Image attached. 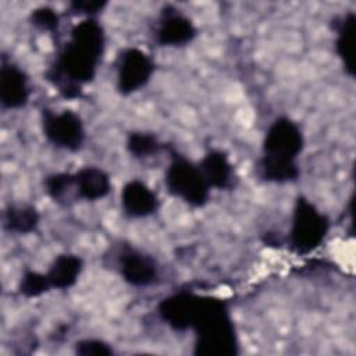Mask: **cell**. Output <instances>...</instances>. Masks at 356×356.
Here are the masks:
<instances>
[{"instance_id": "6da1fadb", "label": "cell", "mask_w": 356, "mask_h": 356, "mask_svg": "<svg viewBox=\"0 0 356 356\" xmlns=\"http://www.w3.org/2000/svg\"><path fill=\"white\" fill-rule=\"evenodd\" d=\"M103 51L104 31L95 18H86L72 28L46 78L65 99L81 97V86L95 78Z\"/></svg>"}, {"instance_id": "7a4b0ae2", "label": "cell", "mask_w": 356, "mask_h": 356, "mask_svg": "<svg viewBox=\"0 0 356 356\" xmlns=\"http://www.w3.org/2000/svg\"><path fill=\"white\" fill-rule=\"evenodd\" d=\"M300 127L288 117L275 118L263 140V154L259 160V175L267 182L285 184L299 177L298 156L303 149Z\"/></svg>"}, {"instance_id": "3957f363", "label": "cell", "mask_w": 356, "mask_h": 356, "mask_svg": "<svg viewBox=\"0 0 356 356\" xmlns=\"http://www.w3.org/2000/svg\"><path fill=\"white\" fill-rule=\"evenodd\" d=\"M192 330L196 335L195 355L234 356L238 353L235 325L224 300L206 296Z\"/></svg>"}, {"instance_id": "277c9868", "label": "cell", "mask_w": 356, "mask_h": 356, "mask_svg": "<svg viewBox=\"0 0 356 356\" xmlns=\"http://www.w3.org/2000/svg\"><path fill=\"white\" fill-rule=\"evenodd\" d=\"M330 221L306 197L299 196L295 202L289 231L291 249L298 254H307L321 245L327 236Z\"/></svg>"}, {"instance_id": "5b68a950", "label": "cell", "mask_w": 356, "mask_h": 356, "mask_svg": "<svg viewBox=\"0 0 356 356\" xmlns=\"http://www.w3.org/2000/svg\"><path fill=\"white\" fill-rule=\"evenodd\" d=\"M170 154L171 163L165 171V186L168 192L191 206H204L210 196V186L199 165H195L174 149L170 150Z\"/></svg>"}, {"instance_id": "8992f818", "label": "cell", "mask_w": 356, "mask_h": 356, "mask_svg": "<svg viewBox=\"0 0 356 356\" xmlns=\"http://www.w3.org/2000/svg\"><path fill=\"white\" fill-rule=\"evenodd\" d=\"M42 129L43 135L50 143L70 152L79 150L85 140V128L82 120L71 110L56 113L53 110L43 108Z\"/></svg>"}, {"instance_id": "52a82bcc", "label": "cell", "mask_w": 356, "mask_h": 356, "mask_svg": "<svg viewBox=\"0 0 356 356\" xmlns=\"http://www.w3.org/2000/svg\"><path fill=\"white\" fill-rule=\"evenodd\" d=\"M154 61L136 47L122 50L117 61V89L121 95H131L143 88L154 72Z\"/></svg>"}, {"instance_id": "ba28073f", "label": "cell", "mask_w": 356, "mask_h": 356, "mask_svg": "<svg viewBox=\"0 0 356 356\" xmlns=\"http://www.w3.org/2000/svg\"><path fill=\"white\" fill-rule=\"evenodd\" d=\"M206 296L192 292H178L164 298L159 305L160 317L174 330H188L196 323Z\"/></svg>"}, {"instance_id": "9c48e42d", "label": "cell", "mask_w": 356, "mask_h": 356, "mask_svg": "<svg viewBox=\"0 0 356 356\" xmlns=\"http://www.w3.org/2000/svg\"><path fill=\"white\" fill-rule=\"evenodd\" d=\"M117 264L124 281L134 286H149L159 280L154 259L129 245L122 246Z\"/></svg>"}, {"instance_id": "30bf717a", "label": "cell", "mask_w": 356, "mask_h": 356, "mask_svg": "<svg viewBox=\"0 0 356 356\" xmlns=\"http://www.w3.org/2000/svg\"><path fill=\"white\" fill-rule=\"evenodd\" d=\"M197 31L192 21L172 6L161 10L154 38L160 46H182L193 40Z\"/></svg>"}, {"instance_id": "8fae6325", "label": "cell", "mask_w": 356, "mask_h": 356, "mask_svg": "<svg viewBox=\"0 0 356 356\" xmlns=\"http://www.w3.org/2000/svg\"><path fill=\"white\" fill-rule=\"evenodd\" d=\"M29 95L31 89L25 72L17 64L3 58L0 68V102L3 108L24 107L29 100Z\"/></svg>"}, {"instance_id": "7c38bea8", "label": "cell", "mask_w": 356, "mask_h": 356, "mask_svg": "<svg viewBox=\"0 0 356 356\" xmlns=\"http://www.w3.org/2000/svg\"><path fill=\"white\" fill-rule=\"evenodd\" d=\"M121 204L127 216L140 218L157 211L159 197L146 184L139 179H132L122 188Z\"/></svg>"}, {"instance_id": "4fadbf2b", "label": "cell", "mask_w": 356, "mask_h": 356, "mask_svg": "<svg viewBox=\"0 0 356 356\" xmlns=\"http://www.w3.org/2000/svg\"><path fill=\"white\" fill-rule=\"evenodd\" d=\"M72 175L75 193L81 199L99 200L107 196L111 189L108 174L99 167H83Z\"/></svg>"}, {"instance_id": "5bb4252c", "label": "cell", "mask_w": 356, "mask_h": 356, "mask_svg": "<svg viewBox=\"0 0 356 356\" xmlns=\"http://www.w3.org/2000/svg\"><path fill=\"white\" fill-rule=\"evenodd\" d=\"M199 168L207 185L217 189H227L234 181V167L221 150H210L202 159Z\"/></svg>"}, {"instance_id": "9a60e30c", "label": "cell", "mask_w": 356, "mask_h": 356, "mask_svg": "<svg viewBox=\"0 0 356 356\" xmlns=\"http://www.w3.org/2000/svg\"><path fill=\"white\" fill-rule=\"evenodd\" d=\"M355 21L352 11L335 21V51L350 76L355 75Z\"/></svg>"}, {"instance_id": "2e32d148", "label": "cell", "mask_w": 356, "mask_h": 356, "mask_svg": "<svg viewBox=\"0 0 356 356\" xmlns=\"http://www.w3.org/2000/svg\"><path fill=\"white\" fill-rule=\"evenodd\" d=\"M82 259L76 254L65 253L57 256L46 273L51 288L68 289L75 285L82 271Z\"/></svg>"}, {"instance_id": "e0dca14e", "label": "cell", "mask_w": 356, "mask_h": 356, "mask_svg": "<svg viewBox=\"0 0 356 356\" xmlns=\"http://www.w3.org/2000/svg\"><path fill=\"white\" fill-rule=\"evenodd\" d=\"M39 224V213L33 206L10 204L3 214V225L7 231L14 234H29L36 229Z\"/></svg>"}, {"instance_id": "ac0fdd59", "label": "cell", "mask_w": 356, "mask_h": 356, "mask_svg": "<svg viewBox=\"0 0 356 356\" xmlns=\"http://www.w3.org/2000/svg\"><path fill=\"white\" fill-rule=\"evenodd\" d=\"M127 149L134 157L143 159L156 154L161 149V143L153 134L131 132L127 138Z\"/></svg>"}, {"instance_id": "d6986e66", "label": "cell", "mask_w": 356, "mask_h": 356, "mask_svg": "<svg viewBox=\"0 0 356 356\" xmlns=\"http://www.w3.org/2000/svg\"><path fill=\"white\" fill-rule=\"evenodd\" d=\"M19 293L25 298H38L51 289L49 278L46 274H40L36 271H25L19 281Z\"/></svg>"}, {"instance_id": "ffe728a7", "label": "cell", "mask_w": 356, "mask_h": 356, "mask_svg": "<svg viewBox=\"0 0 356 356\" xmlns=\"http://www.w3.org/2000/svg\"><path fill=\"white\" fill-rule=\"evenodd\" d=\"M44 188L47 195L56 200L60 202L64 199L65 193L74 188V175L67 172H57L51 174L44 179Z\"/></svg>"}, {"instance_id": "44dd1931", "label": "cell", "mask_w": 356, "mask_h": 356, "mask_svg": "<svg viewBox=\"0 0 356 356\" xmlns=\"http://www.w3.org/2000/svg\"><path fill=\"white\" fill-rule=\"evenodd\" d=\"M29 21L33 26L44 32H56L60 24L58 14L50 7H39L29 15Z\"/></svg>"}, {"instance_id": "7402d4cb", "label": "cell", "mask_w": 356, "mask_h": 356, "mask_svg": "<svg viewBox=\"0 0 356 356\" xmlns=\"http://www.w3.org/2000/svg\"><path fill=\"white\" fill-rule=\"evenodd\" d=\"M75 353L81 356H110L113 349L100 339H82L75 343Z\"/></svg>"}, {"instance_id": "603a6c76", "label": "cell", "mask_w": 356, "mask_h": 356, "mask_svg": "<svg viewBox=\"0 0 356 356\" xmlns=\"http://www.w3.org/2000/svg\"><path fill=\"white\" fill-rule=\"evenodd\" d=\"M106 1H97V0H74L70 4V8L74 14H86L88 18H92V15L97 14L106 7Z\"/></svg>"}]
</instances>
